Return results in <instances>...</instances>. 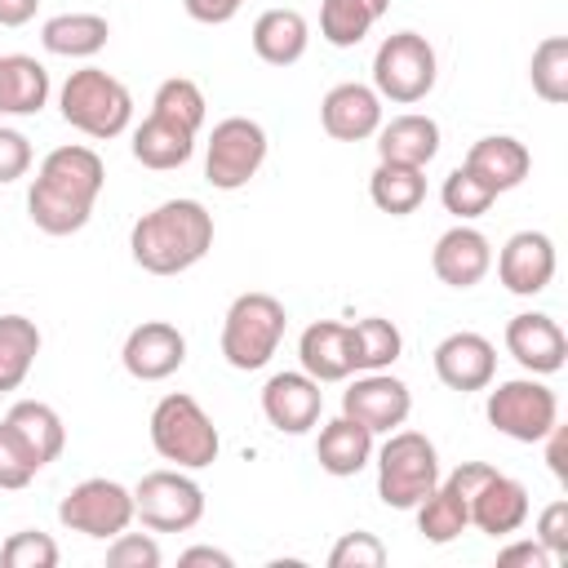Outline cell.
Wrapping results in <instances>:
<instances>
[{"instance_id":"1","label":"cell","mask_w":568,"mask_h":568,"mask_svg":"<svg viewBox=\"0 0 568 568\" xmlns=\"http://www.w3.org/2000/svg\"><path fill=\"white\" fill-rule=\"evenodd\" d=\"M102 186H106V164L93 146L80 142L53 146L31 178L27 217L44 235H75L89 226Z\"/></svg>"},{"instance_id":"2","label":"cell","mask_w":568,"mask_h":568,"mask_svg":"<svg viewBox=\"0 0 568 568\" xmlns=\"http://www.w3.org/2000/svg\"><path fill=\"white\" fill-rule=\"evenodd\" d=\"M213 248V213L200 200H164L129 231V253L146 275H182Z\"/></svg>"},{"instance_id":"3","label":"cell","mask_w":568,"mask_h":568,"mask_svg":"<svg viewBox=\"0 0 568 568\" xmlns=\"http://www.w3.org/2000/svg\"><path fill=\"white\" fill-rule=\"evenodd\" d=\"M58 111L71 129H80L93 142H111L129 129L133 120V93L124 89V80H115L102 67H80L67 75V84L58 89Z\"/></svg>"},{"instance_id":"4","label":"cell","mask_w":568,"mask_h":568,"mask_svg":"<svg viewBox=\"0 0 568 568\" xmlns=\"http://www.w3.org/2000/svg\"><path fill=\"white\" fill-rule=\"evenodd\" d=\"M151 448L182 466V470H204L217 462V448H222V435L213 426V417L200 408L195 395L186 390H169L160 395V404L151 408Z\"/></svg>"},{"instance_id":"5","label":"cell","mask_w":568,"mask_h":568,"mask_svg":"<svg viewBox=\"0 0 568 568\" xmlns=\"http://www.w3.org/2000/svg\"><path fill=\"white\" fill-rule=\"evenodd\" d=\"M284 328H288V311H284L280 297L240 293L226 306V320H222V359L240 373H257L280 351Z\"/></svg>"},{"instance_id":"6","label":"cell","mask_w":568,"mask_h":568,"mask_svg":"<svg viewBox=\"0 0 568 568\" xmlns=\"http://www.w3.org/2000/svg\"><path fill=\"white\" fill-rule=\"evenodd\" d=\"M377 457V497L390 510H413L439 484V453L422 430H390Z\"/></svg>"},{"instance_id":"7","label":"cell","mask_w":568,"mask_h":568,"mask_svg":"<svg viewBox=\"0 0 568 568\" xmlns=\"http://www.w3.org/2000/svg\"><path fill=\"white\" fill-rule=\"evenodd\" d=\"M439 80V58L430 49L426 36L417 31H395L377 44L373 53V89L382 102H395V106H413L422 102Z\"/></svg>"},{"instance_id":"8","label":"cell","mask_w":568,"mask_h":568,"mask_svg":"<svg viewBox=\"0 0 568 568\" xmlns=\"http://www.w3.org/2000/svg\"><path fill=\"white\" fill-rule=\"evenodd\" d=\"M484 417H488V426L497 435H506L515 444H541V435L559 422V399L541 377L528 373V377L497 382L488 390Z\"/></svg>"},{"instance_id":"9","label":"cell","mask_w":568,"mask_h":568,"mask_svg":"<svg viewBox=\"0 0 568 568\" xmlns=\"http://www.w3.org/2000/svg\"><path fill=\"white\" fill-rule=\"evenodd\" d=\"M133 519L151 532H191L204 519V488L182 466L151 470L133 488Z\"/></svg>"},{"instance_id":"10","label":"cell","mask_w":568,"mask_h":568,"mask_svg":"<svg viewBox=\"0 0 568 568\" xmlns=\"http://www.w3.org/2000/svg\"><path fill=\"white\" fill-rule=\"evenodd\" d=\"M266 164V129L248 115H226L213 124L204 146V178L217 191H240Z\"/></svg>"},{"instance_id":"11","label":"cell","mask_w":568,"mask_h":568,"mask_svg":"<svg viewBox=\"0 0 568 568\" xmlns=\"http://www.w3.org/2000/svg\"><path fill=\"white\" fill-rule=\"evenodd\" d=\"M58 519H62V528H71V532L111 541L115 532H124V528L133 524V488H124L120 479H106V475L80 479V484L58 501Z\"/></svg>"},{"instance_id":"12","label":"cell","mask_w":568,"mask_h":568,"mask_svg":"<svg viewBox=\"0 0 568 568\" xmlns=\"http://www.w3.org/2000/svg\"><path fill=\"white\" fill-rule=\"evenodd\" d=\"M342 413L355 417L359 426H368L373 435H390L408 422L413 413V390L408 382H399L390 368L377 373H359L346 390H342Z\"/></svg>"},{"instance_id":"13","label":"cell","mask_w":568,"mask_h":568,"mask_svg":"<svg viewBox=\"0 0 568 568\" xmlns=\"http://www.w3.org/2000/svg\"><path fill=\"white\" fill-rule=\"evenodd\" d=\"M120 364L133 382H164L186 364V337L169 320H142L120 346Z\"/></svg>"},{"instance_id":"14","label":"cell","mask_w":568,"mask_h":568,"mask_svg":"<svg viewBox=\"0 0 568 568\" xmlns=\"http://www.w3.org/2000/svg\"><path fill=\"white\" fill-rule=\"evenodd\" d=\"M555 240L546 231H515L497 253V280L515 297H537L555 280Z\"/></svg>"},{"instance_id":"15","label":"cell","mask_w":568,"mask_h":568,"mask_svg":"<svg viewBox=\"0 0 568 568\" xmlns=\"http://www.w3.org/2000/svg\"><path fill=\"white\" fill-rule=\"evenodd\" d=\"M430 364H435V377H439L448 390H462V395L488 390L493 377H497V346H493L484 333L462 328V333H448V337L435 346Z\"/></svg>"},{"instance_id":"16","label":"cell","mask_w":568,"mask_h":568,"mask_svg":"<svg viewBox=\"0 0 568 568\" xmlns=\"http://www.w3.org/2000/svg\"><path fill=\"white\" fill-rule=\"evenodd\" d=\"M506 351L519 359L524 373L550 377L568 364V333L559 328V320H550L541 311H519L506 324Z\"/></svg>"},{"instance_id":"17","label":"cell","mask_w":568,"mask_h":568,"mask_svg":"<svg viewBox=\"0 0 568 568\" xmlns=\"http://www.w3.org/2000/svg\"><path fill=\"white\" fill-rule=\"evenodd\" d=\"M324 413V390L311 373H275L262 386V417L280 435H306Z\"/></svg>"},{"instance_id":"18","label":"cell","mask_w":568,"mask_h":568,"mask_svg":"<svg viewBox=\"0 0 568 568\" xmlns=\"http://www.w3.org/2000/svg\"><path fill=\"white\" fill-rule=\"evenodd\" d=\"M320 124L337 142H368L382 129V98H377V89L359 84V80L333 84L324 93V102H320Z\"/></svg>"},{"instance_id":"19","label":"cell","mask_w":568,"mask_h":568,"mask_svg":"<svg viewBox=\"0 0 568 568\" xmlns=\"http://www.w3.org/2000/svg\"><path fill=\"white\" fill-rule=\"evenodd\" d=\"M430 271L448 288H475L493 271V244H488V235L475 231V226H466V222L448 226L435 240V248H430Z\"/></svg>"},{"instance_id":"20","label":"cell","mask_w":568,"mask_h":568,"mask_svg":"<svg viewBox=\"0 0 568 568\" xmlns=\"http://www.w3.org/2000/svg\"><path fill=\"white\" fill-rule=\"evenodd\" d=\"M528 488L515 475H501L497 466L484 475V484L470 493V524L488 537H510L528 524Z\"/></svg>"},{"instance_id":"21","label":"cell","mask_w":568,"mask_h":568,"mask_svg":"<svg viewBox=\"0 0 568 568\" xmlns=\"http://www.w3.org/2000/svg\"><path fill=\"white\" fill-rule=\"evenodd\" d=\"M297 359H302V373H311L320 386L346 382V377L355 373L351 324H337V320H315V324H306L302 337H297Z\"/></svg>"},{"instance_id":"22","label":"cell","mask_w":568,"mask_h":568,"mask_svg":"<svg viewBox=\"0 0 568 568\" xmlns=\"http://www.w3.org/2000/svg\"><path fill=\"white\" fill-rule=\"evenodd\" d=\"M373 138H377V160H390V164L426 169L439 155V124L422 111H404L395 120H382V129Z\"/></svg>"},{"instance_id":"23","label":"cell","mask_w":568,"mask_h":568,"mask_svg":"<svg viewBox=\"0 0 568 568\" xmlns=\"http://www.w3.org/2000/svg\"><path fill=\"white\" fill-rule=\"evenodd\" d=\"M315 462H320V470H328L333 479H351V475H359V470L373 462V430L359 426L355 417L337 413L333 422L320 426Z\"/></svg>"},{"instance_id":"24","label":"cell","mask_w":568,"mask_h":568,"mask_svg":"<svg viewBox=\"0 0 568 568\" xmlns=\"http://www.w3.org/2000/svg\"><path fill=\"white\" fill-rule=\"evenodd\" d=\"M462 164L475 169V173L501 195V191H515V186L528 178L532 155H528V146H524L519 138H510V133H488V138L470 142V151H466Z\"/></svg>"},{"instance_id":"25","label":"cell","mask_w":568,"mask_h":568,"mask_svg":"<svg viewBox=\"0 0 568 568\" xmlns=\"http://www.w3.org/2000/svg\"><path fill=\"white\" fill-rule=\"evenodd\" d=\"M306 44H311V22L297 9H266V13H257V22H253V53L266 67L302 62Z\"/></svg>"},{"instance_id":"26","label":"cell","mask_w":568,"mask_h":568,"mask_svg":"<svg viewBox=\"0 0 568 568\" xmlns=\"http://www.w3.org/2000/svg\"><path fill=\"white\" fill-rule=\"evenodd\" d=\"M191 155H195V133H186L182 124H173L155 111L133 129V160L142 169L169 173V169H182Z\"/></svg>"},{"instance_id":"27","label":"cell","mask_w":568,"mask_h":568,"mask_svg":"<svg viewBox=\"0 0 568 568\" xmlns=\"http://www.w3.org/2000/svg\"><path fill=\"white\" fill-rule=\"evenodd\" d=\"M49 102V71L31 53L0 58V115H36Z\"/></svg>"},{"instance_id":"28","label":"cell","mask_w":568,"mask_h":568,"mask_svg":"<svg viewBox=\"0 0 568 568\" xmlns=\"http://www.w3.org/2000/svg\"><path fill=\"white\" fill-rule=\"evenodd\" d=\"M4 426L27 444V453L40 462V470L67 448V426H62L58 408H49L44 399H18L4 413Z\"/></svg>"},{"instance_id":"29","label":"cell","mask_w":568,"mask_h":568,"mask_svg":"<svg viewBox=\"0 0 568 568\" xmlns=\"http://www.w3.org/2000/svg\"><path fill=\"white\" fill-rule=\"evenodd\" d=\"M413 510H417V532L426 541H435V546H448L470 528V501L448 475H439V484Z\"/></svg>"},{"instance_id":"30","label":"cell","mask_w":568,"mask_h":568,"mask_svg":"<svg viewBox=\"0 0 568 568\" xmlns=\"http://www.w3.org/2000/svg\"><path fill=\"white\" fill-rule=\"evenodd\" d=\"M111 40V22L102 13H58L40 27V44L53 58H93Z\"/></svg>"},{"instance_id":"31","label":"cell","mask_w":568,"mask_h":568,"mask_svg":"<svg viewBox=\"0 0 568 568\" xmlns=\"http://www.w3.org/2000/svg\"><path fill=\"white\" fill-rule=\"evenodd\" d=\"M368 200H373L382 213H390V217L417 213L422 200H426V169L377 160V169H373V178H368Z\"/></svg>"},{"instance_id":"32","label":"cell","mask_w":568,"mask_h":568,"mask_svg":"<svg viewBox=\"0 0 568 568\" xmlns=\"http://www.w3.org/2000/svg\"><path fill=\"white\" fill-rule=\"evenodd\" d=\"M386 9L390 0H320V36L333 49H355Z\"/></svg>"},{"instance_id":"33","label":"cell","mask_w":568,"mask_h":568,"mask_svg":"<svg viewBox=\"0 0 568 568\" xmlns=\"http://www.w3.org/2000/svg\"><path fill=\"white\" fill-rule=\"evenodd\" d=\"M40 355V328L27 315H0V395L18 390Z\"/></svg>"},{"instance_id":"34","label":"cell","mask_w":568,"mask_h":568,"mask_svg":"<svg viewBox=\"0 0 568 568\" xmlns=\"http://www.w3.org/2000/svg\"><path fill=\"white\" fill-rule=\"evenodd\" d=\"M351 351H355V373H377L404 355V333L382 315H364L351 324Z\"/></svg>"},{"instance_id":"35","label":"cell","mask_w":568,"mask_h":568,"mask_svg":"<svg viewBox=\"0 0 568 568\" xmlns=\"http://www.w3.org/2000/svg\"><path fill=\"white\" fill-rule=\"evenodd\" d=\"M528 80H532V93L541 102H550V106H564L568 102V36H546L532 49Z\"/></svg>"},{"instance_id":"36","label":"cell","mask_w":568,"mask_h":568,"mask_svg":"<svg viewBox=\"0 0 568 568\" xmlns=\"http://www.w3.org/2000/svg\"><path fill=\"white\" fill-rule=\"evenodd\" d=\"M151 111L164 115V120H173V124H182L186 133H200V129H204V115H209V102H204V89H200L195 80L169 75V80L155 89Z\"/></svg>"},{"instance_id":"37","label":"cell","mask_w":568,"mask_h":568,"mask_svg":"<svg viewBox=\"0 0 568 568\" xmlns=\"http://www.w3.org/2000/svg\"><path fill=\"white\" fill-rule=\"evenodd\" d=\"M439 200H444V209L457 217V222H475V217H484L488 209H493V200H497V191L475 173V169H466V164H457L448 178H444V186H439Z\"/></svg>"},{"instance_id":"38","label":"cell","mask_w":568,"mask_h":568,"mask_svg":"<svg viewBox=\"0 0 568 568\" xmlns=\"http://www.w3.org/2000/svg\"><path fill=\"white\" fill-rule=\"evenodd\" d=\"M58 541L40 528H22L0 546V564L4 568H58Z\"/></svg>"},{"instance_id":"39","label":"cell","mask_w":568,"mask_h":568,"mask_svg":"<svg viewBox=\"0 0 568 568\" xmlns=\"http://www.w3.org/2000/svg\"><path fill=\"white\" fill-rule=\"evenodd\" d=\"M40 475V462L27 453V444L0 422V488L4 493H18V488H27L31 479Z\"/></svg>"},{"instance_id":"40","label":"cell","mask_w":568,"mask_h":568,"mask_svg":"<svg viewBox=\"0 0 568 568\" xmlns=\"http://www.w3.org/2000/svg\"><path fill=\"white\" fill-rule=\"evenodd\" d=\"M386 546L377 532H342L328 550V568H382Z\"/></svg>"},{"instance_id":"41","label":"cell","mask_w":568,"mask_h":568,"mask_svg":"<svg viewBox=\"0 0 568 568\" xmlns=\"http://www.w3.org/2000/svg\"><path fill=\"white\" fill-rule=\"evenodd\" d=\"M160 541L151 532H115L106 546V568H160Z\"/></svg>"},{"instance_id":"42","label":"cell","mask_w":568,"mask_h":568,"mask_svg":"<svg viewBox=\"0 0 568 568\" xmlns=\"http://www.w3.org/2000/svg\"><path fill=\"white\" fill-rule=\"evenodd\" d=\"M537 541L550 550V559H568V501H550L541 515H537Z\"/></svg>"},{"instance_id":"43","label":"cell","mask_w":568,"mask_h":568,"mask_svg":"<svg viewBox=\"0 0 568 568\" xmlns=\"http://www.w3.org/2000/svg\"><path fill=\"white\" fill-rule=\"evenodd\" d=\"M27 173H31V142H27V133L0 124V186L18 182Z\"/></svg>"},{"instance_id":"44","label":"cell","mask_w":568,"mask_h":568,"mask_svg":"<svg viewBox=\"0 0 568 568\" xmlns=\"http://www.w3.org/2000/svg\"><path fill=\"white\" fill-rule=\"evenodd\" d=\"M497 564L501 568H555V559H550V550L532 537V541H506L501 550H497Z\"/></svg>"},{"instance_id":"45","label":"cell","mask_w":568,"mask_h":568,"mask_svg":"<svg viewBox=\"0 0 568 568\" xmlns=\"http://www.w3.org/2000/svg\"><path fill=\"white\" fill-rule=\"evenodd\" d=\"M182 9L200 27H222V22H231L244 9V0H182Z\"/></svg>"},{"instance_id":"46","label":"cell","mask_w":568,"mask_h":568,"mask_svg":"<svg viewBox=\"0 0 568 568\" xmlns=\"http://www.w3.org/2000/svg\"><path fill=\"white\" fill-rule=\"evenodd\" d=\"M541 444H546V466H550V475L559 479V484H568V426H550L546 435H541Z\"/></svg>"},{"instance_id":"47","label":"cell","mask_w":568,"mask_h":568,"mask_svg":"<svg viewBox=\"0 0 568 568\" xmlns=\"http://www.w3.org/2000/svg\"><path fill=\"white\" fill-rule=\"evenodd\" d=\"M178 564H182V568H195V564H209V568H231L235 559H231L226 550H217V546H191V550H182V555H178Z\"/></svg>"},{"instance_id":"48","label":"cell","mask_w":568,"mask_h":568,"mask_svg":"<svg viewBox=\"0 0 568 568\" xmlns=\"http://www.w3.org/2000/svg\"><path fill=\"white\" fill-rule=\"evenodd\" d=\"M40 0H0V27H27L36 18Z\"/></svg>"}]
</instances>
